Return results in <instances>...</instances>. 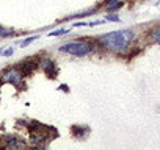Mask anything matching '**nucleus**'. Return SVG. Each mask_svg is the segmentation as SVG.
<instances>
[{
  "label": "nucleus",
  "instance_id": "obj_1",
  "mask_svg": "<svg viewBox=\"0 0 160 150\" xmlns=\"http://www.w3.org/2000/svg\"><path fill=\"white\" fill-rule=\"evenodd\" d=\"M133 41V31L130 30H119V31H110L99 38V42L112 52H124L130 42Z\"/></svg>",
  "mask_w": 160,
  "mask_h": 150
},
{
  "label": "nucleus",
  "instance_id": "obj_2",
  "mask_svg": "<svg viewBox=\"0 0 160 150\" xmlns=\"http://www.w3.org/2000/svg\"><path fill=\"white\" fill-rule=\"evenodd\" d=\"M93 49L94 47H93L91 42H87V41H74V42H68V44L61 45L60 47V52L69 53V55H74V56H85Z\"/></svg>",
  "mask_w": 160,
  "mask_h": 150
},
{
  "label": "nucleus",
  "instance_id": "obj_3",
  "mask_svg": "<svg viewBox=\"0 0 160 150\" xmlns=\"http://www.w3.org/2000/svg\"><path fill=\"white\" fill-rule=\"evenodd\" d=\"M22 77H25V75L21 72V69H18V67H13V69H8V70L3 73L2 82L13 83L14 86H21V85H22Z\"/></svg>",
  "mask_w": 160,
  "mask_h": 150
},
{
  "label": "nucleus",
  "instance_id": "obj_4",
  "mask_svg": "<svg viewBox=\"0 0 160 150\" xmlns=\"http://www.w3.org/2000/svg\"><path fill=\"white\" fill-rule=\"evenodd\" d=\"M41 67H42V70L49 75V77H55V73H57L55 61H52V59L46 58V59H42V61H41Z\"/></svg>",
  "mask_w": 160,
  "mask_h": 150
},
{
  "label": "nucleus",
  "instance_id": "obj_5",
  "mask_svg": "<svg viewBox=\"0 0 160 150\" xmlns=\"http://www.w3.org/2000/svg\"><path fill=\"white\" fill-rule=\"evenodd\" d=\"M35 67H36L35 59H25V61H22V63L19 64V69H21V72H22L24 75H30Z\"/></svg>",
  "mask_w": 160,
  "mask_h": 150
},
{
  "label": "nucleus",
  "instance_id": "obj_6",
  "mask_svg": "<svg viewBox=\"0 0 160 150\" xmlns=\"http://www.w3.org/2000/svg\"><path fill=\"white\" fill-rule=\"evenodd\" d=\"M11 35H14V31L13 30H7V28H3V27H0V36H11Z\"/></svg>",
  "mask_w": 160,
  "mask_h": 150
},
{
  "label": "nucleus",
  "instance_id": "obj_7",
  "mask_svg": "<svg viewBox=\"0 0 160 150\" xmlns=\"http://www.w3.org/2000/svg\"><path fill=\"white\" fill-rule=\"evenodd\" d=\"M152 38L155 39V42H158V44H160V28H157V30L152 33Z\"/></svg>",
  "mask_w": 160,
  "mask_h": 150
},
{
  "label": "nucleus",
  "instance_id": "obj_8",
  "mask_svg": "<svg viewBox=\"0 0 160 150\" xmlns=\"http://www.w3.org/2000/svg\"><path fill=\"white\" fill-rule=\"evenodd\" d=\"M35 39H36V36H32V38H28V39H25L24 42H21V45H22V47H25V45H28L30 42H33Z\"/></svg>",
  "mask_w": 160,
  "mask_h": 150
},
{
  "label": "nucleus",
  "instance_id": "obj_9",
  "mask_svg": "<svg viewBox=\"0 0 160 150\" xmlns=\"http://www.w3.org/2000/svg\"><path fill=\"white\" fill-rule=\"evenodd\" d=\"M64 33H68V30H57V31H52L50 36H60V35H64Z\"/></svg>",
  "mask_w": 160,
  "mask_h": 150
},
{
  "label": "nucleus",
  "instance_id": "obj_10",
  "mask_svg": "<svg viewBox=\"0 0 160 150\" xmlns=\"http://www.w3.org/2000/svg\"><path fill=\"white\" fill-rule=\"evenodd\" d=\"M108 21H119V17H116V16H110V17H107Z\"/></svg>",
  "mask_w": 160,
  "mask_h": 150
},
{
  "label": "nucleus",
  "instance_id": "obj_11",
  "mask_svg": "<svg viewBox=\"0 0 160 150\" xmlns=\"http://www.w3.org/2000/svg\"><path fill=\"white\" fill-rule=\"evenodd\" d=\"M11 53H13V49H7V52H5V55H7V56H10Z\"/></svg>",
  "mask_w": 160,
  "mask_h": 150
},
{
  "label": "nucleus",
  "instance_id": "obj_12",
  "mask_svg": "<svg viewBox=\"0 0 160 150\" xmlns=\"http://www.w3.org/2000/svg\"><path fill=\"white\" fill-rule=\"evenodd\" d=\"M107 3H112V2H116V0H105Z\"/></svg>",
  "mask_w": 160,
  "mask_h": 150
}]
</instances>
